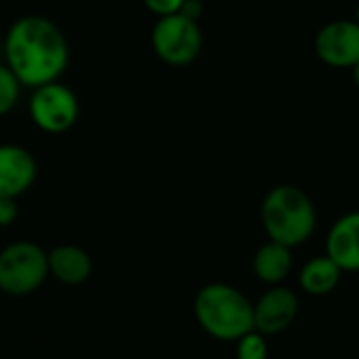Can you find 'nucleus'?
Masks as SVG:
<instances>
[{
    "label": "nucleus",
    "instance_id": "obj_1",
    "mask_svg": "<svg viewBox=\"0 0 359 359\" xmlns=\"http://www.w3.org/2000/svg\"><path fill=\"white\" fill-rule=\"evenodd\" d=\"M3 55L24 87L39 89L62 76L70 60V49L64 32L51 20L26 15L7 30Z\"/></svg>",
    "mask_w": 359,
    "mask_h": 359
},
{
    "label": "nucleus",
    "instance_id": "obj_2",
    "mask_svg": "<svg viewBox=\"0 0 359 359\" xmlns=\"http://www.w3.org/2000/svg\"><path fill=\"white\" fill-rule=\"evenodd\" d=\"M195 317L203 332L216 340L237 342L254 332V304L229 283H208L195 296Z\"/></svg>",
    "mask_w": 359,
    "mask_h": 359
},
{
    "label": "nucleus",
    "instance_id": "obj_3",
    "mask_svg": "<svg viewBox=\"0 0 359 359\" xmlns=\"http://www.w3.org/2000/svg\"><path fill=\"white\" fill-rule=\"evenodd\" d=\"M260 216L269 241L281 243L290 250L309 241L317 224V214L311 197L302 189L292 184L271 189L262 201Z\"/></svg>",
    "mask_w": 359,
    "mask_h": 359
},
{
    "label": "nucleus",
    "instance_id": "obj_4",
    "mask_svg": "<svg viewBox=\"0 0 359 359\" xmlns=\"http://www.w3.org/2000/svg\"><path fill=\"white\" fill-rule=\"evenodd\" d=\"M49 277V252L32 241H15L0 252V292L28 296Z\"/></svg>",
    "mask_w": 359,
    "mask_h": 359
},
{
    "label": "nucleus",
    "instance_id": "obj_5",
    "mask_svg": "<svg viewBox=\"0 0 359 359\" xmlns=\"http://www.w3.org/2000/svg\"><path fill=\"white\" fill-rule=\"evenodd\" d=\"M152 49L169 66H189L203 49V32L197 22L184 15L161 18L152 28Z\"/></svg>",
    "mask_w": 359,
    "mask_h": 359
},
{
    "label": "nucleus",
    "instance_id": "obj_6",
    "mask_svg": "<svg viewBox=\"0 0 359 359\" xmlns=\"http://www.w3.org/2000/svg\"><path fill=\"white\" fill-rule=\"evenodd\" d=\"M30 116L34 125L47 133H64L79 118V100L74 91L62 83H49L34 89L30 97Z\"/></svg>",
    "mask_w": 359,
    "mask_h": 359
},
{
    "label": "nucleus",
    "instance_id": "obj_7",
    "mask_svg": "<svg viewBox=\"0 0 359 359\" xmlns=\"http://www.w3.org/2000/svg\"><path fill=\"white\" fill-rule=\"evenodd\" d=\"M315 53L330 68H355L359 64V24L336 20L315 34Z\"/></svg>",
    "mask_w": 359,
    "mask_h": 359
},
{
    "label": "nucleus",
    "instance_id": "obj_8",
    "mask_svg": "<svg viewBox=\"0 0 359 359\" xmlns=\"http://www.w3.org/2000/svg\"><path fill=\"white\" fill-rule=\"evenodd\" d=\"M36 161L18 144H0V199H18L36 180Z\"/></svg>",
    "mask_w": 359,
    "mask_h": 359
},
{
    "label": "nucleus",
    "instance_id": "obj_9",
    "mask_svg": "<svg viewBox=\"0 0 359 359\" xmlns=\"http://www.w3.org/2000/svg\"><path fill=\"white\" fill-rule=\"evenodd\" d=\"M298 315V298L292 290L273 285L254 304V330L273 336L287 330Z\"/></svg>",
    "mask_w": 359,
    "mask_h": 359
},
{
    "label": "nucleus",
    "instance_id": "obj_10",
    "mask_svg": "<svg viewBox=\"0 0 359 359\" xmlns=\"http://www.w3.org/2000/svg\"><path fill=\"white\" fill-rule=\"evenodd\" d=\"M325 256H330L342 273L359 271V212H351L332 224Z\"/></svg>",
    "mask_w": 359,
    "mask_h": 359
},
{
    "label": "nucleus",
    "instance_id": "obj_11",
    "mask_svg": "<svg viewBox=\"0 0 359 359\" xmlns=\"http://www.w3.org/2000/svg\"><path fill=\"white\" fill-rule=\"evenodd\" d=\"M91 271V256L79 245H57L49 252V275L64 285L85 283Z\"/></svg>",
    "mask_w": 359,
    "mask_h": 359
},
{
    "label": "nucleus",
    "instance_id": "obj_12",
    "mask_svg": "<svg viewBox=\"0 0 359 359\" xmlns=\"http://www.w3.org/2000/svg\"><path fill=\"white\" fill-rule=\"evenodd\" d=\"M292 262L294 260H292L290 248L269 241L254 256V273L260 281H264L269 285H277L290 275Z\"/></svg>",
    "mask_w": 359,
    "mask_h": 359
},
{
    "label": "nucleus",
    "instance_id": "obj_13",
    "mask_svg": "<svg viewBox=\"0 0 359 359\" xmlns=\"http://www.w3.org/2000/svg\"><path fill=\"white\" fill-rule=\"evenodd\" d=\"M340 275V266L330 256H317L300 269L298 283L311 296H325L336 290Z\"/></svg>",
    "mask_w": 359,
    "mask_h": 359
},
{
    "label": "nucleus",
    "instance_id": "obj_14",
    "mask_svg": "<svg viewBox=\"0 0 359 359\" xmlns=\"http://www.w3.org/2000/svg\"><path fill=\"white\" fill-rule=\"evenodd\" d=\"M22 83L7 64H0V116L9 114L22 95Z\"/></svg>",
    "mask_w": 359,
    "mask_h": 359
},
{
    "label": "nucleus",
    "instance_id": "obj_15",
    "mask_svg": "<svg viewBox=\"0 0 359 359\" xmlns=\"http://www.w3.org/2000/svg\"><path fill=\"white\" fill-rule=\"evenodd\" d=\"M237 359H269V342L260 332H250L237 340Z\"/></svg>",
    "mask_w": 359,
    "mask_h": 359
},
{
    "label": "nucleus",
    "instance_id": "obj_16",
    "mask_svg": "<svg viewBox=\"0 0 359 359\" xmlns=\"http://www.w3.org/2000/svg\"><path fill=\"white\" fill-rule=\"evenodd\" d=\"M187 0H144L146 9L156 15L158 20L161 18H169V15H177L180 11H182Z\"/></svg>",
    "mask_w": 359,
    "mask_h": 359
},
{
    "label": "nucleus",
    "instance_id": "obj_17",
    "mask_svg": "<svg viewBox=\"0 0 359 359\" xmlns=\"http://www.w3.org/2000/svg\"><path fill=\"white\" fill-rule=\"evenodd\" d=\"M20 216L15 199H0V226H11Z\"/></svg>",
    "mask_w": 359,
    "mask_h": 359
},
{
    "label": "nucleus",
    "instance_id": "obj_18",
    "mask_svg": "<svg viewBox=\"0 0 359 359\" xmlns=\"http://www.w3.org/2000/svg\"><path fill=\"white\" fill-rule=\"evenodd\" d=\"M203 11H205V7H203L201 0H187L182 11H180V15H184V18H189V20L199 24V20L203 18Z\"/></svg>",
    "mask_w": 359,
    "mask_h": 359
},
{
    "label": "nucleus",
    "instance_id": "obj_19",
    "mask_svg": "<svg viewBox=\"0 0 359 359\" xmlns=\"http://www.w3.org/2000/svg\"><path fill=\"white\" fill-rule=\"evenodd\" d=\"M351 72H353V83H355V87L359 89V64H357L355 68H351Z\"/></svg>",
    "mask_w": 359,
    "mask_h": 359
},
{
    "label": "nucleus",
    "instance_id": "obj_20",
    "mask_svg": "<svg viewBox=\"0 0 359 359\" xmlns=\"http://www.w3.org/2000/svg\"><path fill=\"white\" fill-rule=\"evenodd\" d=\"M353 22L359 24V3H357V7H355V11H353Z\"/></svg>",
    "mask_w": 359,
    "mask_h": 359
}]
</instances>
